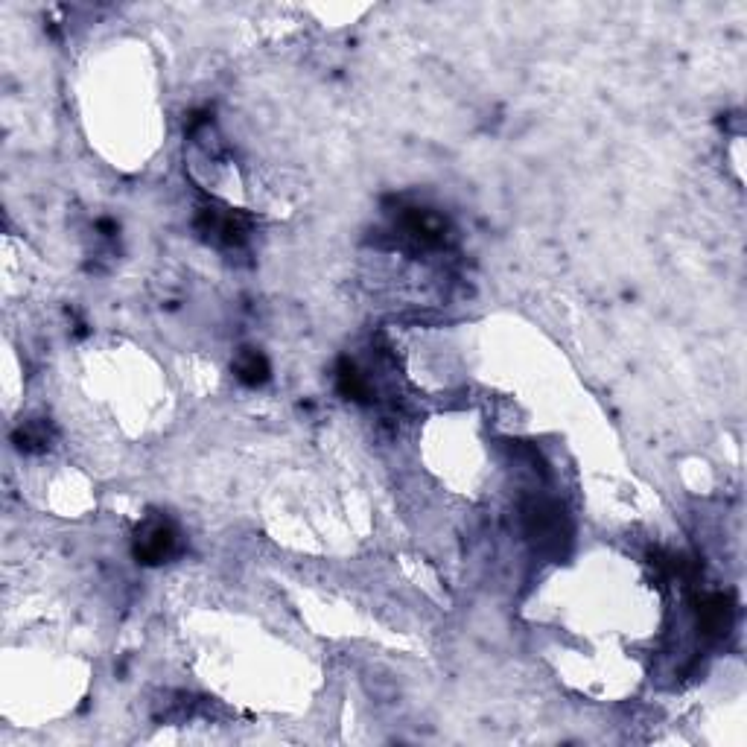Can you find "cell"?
<instances>
[{
    "instance_id": "3",
    "label": "cell",
    "mask_w": 747,
    "mask_h": 747,
    "mask_svg": "<svg viewBox=\"0 0 747 747\" xmlns=\"http://www.w3.org/2000/svg\"><path fill=\"white\" fill-rule=\"evenodd\" d=\"M733 613H736V607L730 602V596L710 593L698 602V628L707 637H727L733 628Z\"/></svg>"
},
{
    "instance_id": "1",
    "label": "cell",
    "mask_w": 747,
    "mask_h": 747,
    "mask_svg": "<svg viewBox=\"0 0 747 747\" xmlns=\"http://www.w3.org/2000/svg\"><path fill=\"white\" fill-rule=\"evenodd\" d=\"M178 546H181V537H178L176 523L164 514H152L138 526L132 552L146 567H158V564H167L170 558H176Z\"/></svg>"
},
{
    "instance_id": "6",
    "label": "cell",
    "mask_w": 747,
    "mask_h": 747,
    "mask_svg": "<svg viewBox=\"0 0 747 747\" xmlns=\"http://www.w3.org/2000/svg\"><path fill=\"white\" fill-rule=\"evenodd\" d=\"M53 438H56V432L47 421H24L15 432V444L24 453H44L53 444Z\"/></svg>"
},
{
    "instance_id": "4",
    "label": "cell",
    "mask_w": 747,
    "mask_h": 747,
    "mask_svg": "<svg viewBox=\"0 0 747 747\" xmlns=\"http://www.w3.org/2000/svg\"><path fill=\"white\" fill-rule=\"evenodd\" d=\"M336 389H339L342 397L356 400V403H371L374 400L371 380L356 368L354 362H348V359H342L339 368H336Z\"/></svg>"
},
{
    "instance_id": "5",
    "label": "cell",
    "mask_w": 747,
    "mask_h": 747,
    "mask_svg": "<svg viewBox=\"0 0 747 747\" xmlns=\"http://www.w3.org/2000/svg\"><path fill=\"white\" fill-rule=\"evenodd\" d=\"M234 374H237V380H240L243 386L257 389V386L269 383V377H272V365H269V359L260 354V351H254V348H243V351L237 354V359H234Z\"/></svg>"
},
{
    "instance_id": "2",
    "label": "cell",
    "mask_w": 747,
    "mask_h": 747,
    "mask_svg": "<svg viewBox=\"0 0 747 747\" xmlns=\"http://www.w3.org/2000/svg\"><path fill=\"white\" fill-rule=\"evenodd\" d=\"M196 231L214 243V246H222V249H240L246 246L251 234L249 216L240 214V211H231V208H216V205H205L199 214H196Z\"/></svg>"
}]
</instances>
